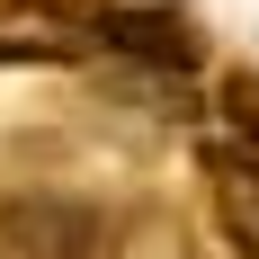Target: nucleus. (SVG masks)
I'll return each mask as SVG.
<instances>
[{"label": "nucleus", "instance_id": "1", "mask_svg": "<svg viewBox=\"0 0 259 259\" xmlns=\"http://www.w3.org/2000/svg\"><path fill=\"white\" fill-rule=\"evenodd\" d=\"M90 36H99V54H116V63H134L152 80H179V72L206 63V27L188 18L179 0H116Z\"/></svg>", "mask_w": 259, "mask_h": 259}, {"label": "nucleus", "instance_id": "2", "mask_svg": "<svg viewBox=\"0 0 259 259\" xmlns=\"http://www.w3.org/2000/svg\"><path fill=\"white\" fill-rule=\"evenodd\" d=\"M0 259H99V214L54 188H9L0 197Z\"/></svg>", "mask_w": 259, "mask_h": 259}, {"label": "nucleus", "instance_id": "3", "mask_svg": "<svg viewBox=\"0 0 259 259\" xmlns=\"http://www.w3.org/2000/svg\"><path fill=\"white\" fill-rule=\"evenodd\" d=\"M206 206H214L224 250L259 259V161L233 152V143H214V134H206Z\"/></svg>", "mask_w": 259, "mask_h": 259}, {"label": "nucleus", "instance_id": "4", "mask_svg": "<svg viewBox=\"0 0 259 259\" xmlns=\"http://www.w3.org/2000/svg\"><path fill=\"white\" fill-rule=\"evenodd\" d=\"M99 36L45 0H0V63H90Z\"/></svg>", "mask_w": 259, "mask_h": 259}, {"label": "nucleus", "instance_id": "5", "mask_svg": "<svg viewBox=\"0 0 259 259\" xmlns=\"http://www.w3.org/2000/svg\"><path fill=\"white\" fill-rule=\"evenodd\" d=\"M206 116H214V143H233V152H250L259 161V72H250V63H233V72H224V80H214V107H206Z\"/></svg>", "mask_w": 259, "mask_h": 259}, {"label": "nucleus", "instance_id": "6", "mask_svg": "<svg viewBox=\"0 0 259 259\" xmlns=\"http://www.w3.org/2000/svg\"><path fill=\"white\" fill-rule=\"evenodd\" d=\"M45 9H63V18H80V27H99L107 9H116V0H45Z\"/></svg>", "mask_w": 259, "mask_h": 259}]
</instances>
